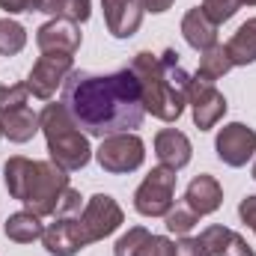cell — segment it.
<instances>
[{
  "mask_svg": "<svg viewBox=\"0 0 256 256\" xmlns=\"http://www.w3.org/2000/svg\"><path fill=\"white\" fill-rule=\"evenodd\" d=\"M42 244L51 256H74L90 244V238L80 226V218H57L51 226H45Z\"/></svg>",
  "mask_w": 256,
  "mask_h": 256,
  "instance_id": "obj_11",
  "label": "cell"
},
{
  "mask_svg": "<svg viewBox=\"0 0 256 256\" xmlns=\"http://www.w3.org/2000/svg\"><path fill=\"white\" fill-rule=\"evenodd\" d=\"M96 158H98L102 170H108L114 176H122V173H134V170L143 167L146 146H143V140L134 131H128V134H110L96 149Z\"/></svg>",
  "mask_w": 256,
  "mask_h": 256,
  "instance_id": "obj_5",
  "label": "cell"
},
{
  "mask_svg": "<svg viewBox=\"0 0 256 256\" xmlns=\"http://www.w3.org/2000/svg\"><path fill=\"white\" fill-rule=\"evenodd\" d=\"M254 179H256V164H254Z\"/></svg>",
  "mask_w": 256,
  "mask_h": 256,
  "instance_id": "obj_37",
  "label": "cell"
},
{
  "mask_svg": "<svg viewBox=\"0 0 256 256\" xmlns=\"http://www.w3.org/2000/svg\"><path fill=\"white\" fill-rule=\"evenodd\" d=\"M27 102H30V90H27V84H6V86H0V114L9 110V108L27 104Z\"/></svg>",
  "mask_w": 256,
  "mask_h": 256,
  "instance_id": "obj_27",
  "label": "cell"
},
{
  "mask_svg": "<svg viewBox=\"0 0 256 256\" xmlns=\"http://www.w3.org/2000/svg\"><path fill=\"white\" fill-rule=\"evenodd\" d=\"M63 104L86 137H110L140 128L146 108L143 90L131 68L114 74L72 72L63 84Z\"/></svg>",
  "mask_w": 256,
  "mask_h": 256,
  "instance_id": "obj_1",
  "label": "cell"
},
{
  "mask_svg": "<svg viewBox=\"0 0 256 256\" xmlns=\"http://www.w3.org/2000/svg\"><path fill=\"white\" fill-rule=\"evenodd\" d=\"M176 256H208V250H206V244H202L200 238L182 236V238L176 242Z\"/></svg>",
  "mask_w": 256,
  "mask_h": 256,
  "instance_id": "obj_31",
  "label": "cell"
},
{
  "mask_svg": "<svg viewBox=\"0 0 256 256\" xmlns=\"http://www.w3.org/2000/svg\"><path fill=\"white\" fill-rule=\"evenodd\" d=\"M200 242L206 244L208 256H256L254 248L230 226H208L202 230Z\"/></svg>",
  "mask_w": 256,
  "mask_h": 256,
  "instance_id": "obj_17",
  "label": "cell"
},
{
  "mask_svg": "<svg viewBox=\"0 0 256 256\" xmlns=\"http://www.w3.org/2000/svg\"><path fill=\"white\" fill-rule=\"evenodd\" d=\"M128 68L140 80L146 114H152L161 122H176L188 104V90L194 80L182 68L179 54L173 48H167L161 57H155L152 51H140Z\"/></svg>",
  "mask_w": 256,
  "mask_h": 256,
  "instance_id": "obj_2",
  "label": "cell"
},
{
  "mask_svg": "<svg viewBox=\"0 0 256 256\" xmlns=\"http://www.w3.org/2000/svg\"><path fill=\"white\" fill-rule=\"evenodd\" d=\"M149 238H152V232H149V230L134 226V230H128L126 236L116 242L114 256H140V250L146 248V242H149Z\"/></svg>",
  "mask_w": 256,
  "mask_h": 256,
  "instance_id": "obj_25",
  "label": "cell"
},
{
  "mask_svg": "<svg viewBox=\"0 0 256 256\" xmlns=\"http://www.w3.org/2000/svg\"><path fill=\"white\" fill-rule=\"evenodd\" d=\"M24 45H27V30L12 18H0V54L15 57L24 51Z\"/></svg>",
  "mask_w": 256,
  "mask_h": 256,
  "instance_id": "obj_23",
  "label": "cell"
},
{
  "mask_svg": "<svg viewBox=\"0 0 256 256\" xmlns=\"http://www.w3.org/2000/svg\"><path fill=\"white\" fill-rule=\"evenodd\" d=\"M0 126H3V137H9L12 143H27L36 137L39 128V114L30 110V104H18L0 114Z\"/></svg>",
  "mask_w": 256,
  "mask_h": 256,
  "instance_id": "obj_18",
  "label": "cell"
},
{
  "mask_svg": "<svg viewBox=\"0 0 256 256\" xmlns=\"http://www.w3.org/2000/svg\"><path fill=\"white\" fill-rule=\"evenodd\" d=\"M39 0H0V9L6 15H18V12H36Z\"/></svg>",
  "mask_w": 256,
  "mask_h": 256,
  "instance_id": "obj_32",
  "label": "cell"
},
{
  "mask_svg": "<svg viewBox=\"0 0 256 256\" xmlns=\"http://www.w3.org/2000/svg\"><path fill=\"white\" fill-rule=\"evenodd\" d=\"M238 9H242V3H238V0H202V12H206L214 24L230 21Z\"/></svg>",
  "mask_w": 256,
  "mask_h": 256,
  "instance_id": "obj_26",
  "label": "cell"
},
{
  "mask_svg": "<svg viewBox=\"0 0 256 256\" xmlns=\"http://www.w3.org/2000/svg\"><path fill=\"white\" fill-rule=\"evenodd\" d=\"M242 6H256V0H238Z\"/></svg>",
  "mask_w": 256,
  "mask_h": 256,
  "instance_id": "obj_36",
  "label": "cell"
},
{
  "mask_svg": "<svg viewBox=\"0 0 256 256\" xmlns=\"http://www.w3.org/2000/svg\"><path fill=\"white\" fill-rule=\"evenodd\" d=\"M226 54H230L232 66L256 63V18L244 21V24L236 30V36L226 42Z\"/></svg>",
  "mask_w": 256,
  "mask_h": 256,
  "instance_id": "obj_20",
  "label": "cell"
},
{
  "mask_svg": "<svg viewBox=\"0 0 256 256\" xmlns=\"http://www.w3.org/2000/svg\"><path fill=\"white\" fill-rule=\"evenodd\" d=\"M60 3L63 0H39V6H36V12H45V15H60Z\"/></svg>",
  "mask_w": 256,
  "mask_h": 256,
  "instance_id": "obj_35",
  "label": "cell"
},
{
  "mask_svg": "<svg viewBox=\"0 0 256 256\" xmlns=\"http://www.w3.org/2000/svg\"><path fill=\"white\" fill-rule=\"evenodd\" d=\"M140 3V9L143 12H152V15H161V12H167L176 0H137Z\"/></svg>",
  "mask_w": 256,
  "mask_h": 256,
  "instance_id": "obj_34",
  "label": "cell"
},
{
  "mask_svg": "<svg viewBox=\"0 0 256 256\" xmlns=\"http://www.w3.org/2000/svg\"><path fill=\"white\" fill-rule=\"evenodd\" d=\"M66 188H68V176H66L63 167H57L54 161H36L33 179H30L27 194H24L27 212L39 214V218H54Z\"/></svg>",
  "mask_w": 256,
  "mask_h": 256,
  "instance_id": "obj_4",
  "label": "cell"
},
{
  "mask_svg": "<svg viewBox=\"0 0 256 256\" xmlns=\"http://www.w3.org/2000/svg\"><path fill=\"white\" fill-rule=\"evenodd\" d=\"M196 224H200V214H194L188 206H176V208L167 212V232H173L179 238L188 236Z\"/></svg>",
  "mask_w": 256,
  "mask_h": 256,
  "instance_id": "obj_24",
  "label": "cell"
},
{
  "mask_svg": "<svg viewBox=\"0 0 256 256\" xmlns=\"http://www.w3.org/2000/svg\"><path fill=\"white\" fill-rule=\"evenodd\" d=\"M214 149L226 167H244L256 155V131L248 128L244 122H230L218 131Z\"/></svg>",
  "mask_w": 256,
  "mask_h": 256,
  "instance_id": "obj_10",
  "label": "cell"
},
{
  "mask_svg": "<svg viewBox=\"0 0 256 256\" xmlns=\"http://www.w3.org/2000/svg\"><path fill=\"white\" fill-rule=\"evenodd\" d=\"M218 27H220V24H214V21L202 12V6L191 9V12L182 18V36H185V42L191 45L194 51H200V54L218 45Z\"/></svg>",
  "mask_w": 256,
  "mask_h": 256,
  "instance_id": "obj_16",
  "label": "cell"
},
{
  "mask_svg": "<svg viewBox=\"0 0 256 256\" xmlns=\"http://www.w3.org/2000/svg\"><path fill=\"white\" fill-rule=\"evenodd\" d=\"M220 202H224V188H220V182L214 179V176H196L191 185H188V191H185V206L191 208L194 214H200V218H206V214H214L218 208H220Z\"/></svg>",
  "mask_w": 256,
  "mask_h": 256,
  "instance_id": "obj_15",
  "label": "cell"
},
{
  "mask_svg": "<svg viewBox=\"0 0 256 256\" xmlns=\"http://www.w3.org/2000/svg\"><path fill=\"white\" fill-rule=\"evenodd\" d=\"M122 220H126V214H122L120 202H116L114 196H108V194L90 196V202H86L84 212H80V226H84L90 244H92V242H102V238H108V236H114V232L122 226Z\"/></svg>",
  "mask_w": 256,
  "mask_h": 256,
  "instance_id": "obj_8",
  "label": "cell"
},
{
  "mask_svg": "<svg viewBox=\"0 0 256 256\" xmlns=\"http://www.w3.org/2000/svg\"><path fill=\"white\" fill-rule=\"evenodd\" d=\"M140 256H176V244L164 236H152L146 242V248L140 250Z\"/></svg>",
  "mask_w": 256,
  "mask_h": 256,
  "instance_id": "obj_30",
  "label": "cell"
},
{
  "mask_svg": "<svg viewBox=\"0 0 256 256\" xmlns=\"http://www.w3.org/2000/svg\"><path fill=\"white\" fill-rule=\"evenodd\" d=\"M36 45L42 54H72L80 48V27L74 21L54 18L36 30Z\"/></svg>",
  "mask_w": 256,
  "mask_h": 256,
  "instance_id": "obj_12",
  "label": "cell"
},
{
  "mask_svg": "<svg viewBox=\"0 0 256 256\" xmlns=\"http://www.w3.org/2000/svg\"><path fill=\"white\" fill-rule=\"evenodd\" d=\"M6 238L15 242V244H33L42 238L45 226H42V218L33 214V212H15L6 218V226H3Z\"/></svg>",
  "mask_w": 256,
  "mask_h": 256,
  "instance_id": "obj_19",
  "label": "cell"
},
{
  "mask_svg": "<svg viewBox=\"0 0 256 256\" xmlns=\"http://www.w3.org/2000/svg\"><path fill=\"white\" fill-rule=\"evenodd\" d=\"M39 128L48 140V155L57 167H63L66 173H74L90 164V158H92L90 137L78 128V122L72 120L63 102L45 104V110L39 114Z\"/></svg>",
  "mask_w": 256,
  "mask_h": 256,
  "instance_id": "obj_3",
  "label": "cell"
},
{
  "mask_svg": "<svg viewBox=\"0 0 256 256\" xmlns=\"http://www.w3.org/2000/svg\"><path fill=\"white\" fill-rule=\"evenodd\" d=\"M33 167H36V161H30V158H24V155H15V158L6 161L3 179H6V191H9L12 200L24 202L27 185H30V179H33Z\"/></svg>",
  "mask_w": 256,
  "mask_h": 256,
  "instance_id": "obj_21",
  "label": "cell"
},
{
  "mask_svg": "<svg viewBox=\"0 0 256 256\" xmlns=\"http://www.w3.org/2000/svg\"><path fill=\"white\" fill-rule=\"evenodd\" d=\"M230 68H232V60H230L226 48H224V45H214V48H208V51H202V54H200L196 78H200V80L214 84V80H220Z\"/></svg>",
  "mask_w": 256,
  "mask_h": 256,
  "instance_id": "obj_22",
  "label": "cell"
},
{
  "mask_svg": "<svg viewBox=\"0 0 256 256\" xmlns=\"http://www.w3.org/2000/svg\"><path fill=\"white\" fill-rule=\"evenodd\" d=\"M155 155H158L161 167H170V170L188 167V164H191V155H194L188 134H182V131H176V128L158 131V137H155Z\"/></svg>",
  "mask_w": 256,
  "mask_h": 256,
  "instance_id": "obj_14",
  "label": "cell"
},
{
  "mask_svg": "<svg viewBox=\"0 0 256 256\" xmlns=\"http://www.w3.org/2000/svg\"><path fill=\"white\" fill-rule=\"evenodd\" d=\"M188 104H191V114H194V126L200 128V131H212V128L226 116V108H230L226 98H224V92H218L214 84L200 80V78L191 80Z\"/></svg>",
  "mask_w": 256,
  "mask_h": 256,
  "instance_id": "obj_9",
  "label": "cell"
},
{
  "mask_svg": "<svg viewBox=\"0 0 256 256\" xmlns=\"http://www.w3.org/2000/svg\"><path fill=\"white\" fill-rule=\"evenodd\" d=\"M104 21L114 39H131L143 24V9L137 0H102Z\"/></svg>",
  "mask_w": 256,
  "mask_h": 256,
  "instance_id": "obj_13",
  "label": "cell"
},
{
  "mask_svg": "<svg viewBox=\"0 0 256 256\" xmlns=\"http://www.w3.org/2000/svg\"><path fill=\"white\" fill-rule=\"evenodd\" d=\"M238 214H242V220H244V224L256 232V194H250V196H244V200H242Z\"/></svg>",
  "mask_w": 256,
  "mask_h": 256,
  "instance_id": "obj_33",
  "label": "cell"
},
{
  "mask_svg": "<svg viewBox=\"0 0 256 256\" xmlns=\"http://www.w3.org/2000/svg\"><path fill=\"white\" fill-rule=\"evenodd\" d=\"M72 72H74V57L72 54H42L33 63V68H30V74H27L24 84H27L30 96L48 102L57 92V86L66 84V78Z\"/></svg>",
  "mask_w": 256,
  "mask_h": 256,
  "instance_id": "obj_7",
  "label": "cell"
},
{
  "mask_svg": "<svg viewBox=\"0 0 256 256\" xmlns=\"http://www.w3.org/2000/svg\"><path fill=\"white\" fill-rule=\"evenodd\" d=\"M78 214H80V194L68 185L63 194V200H60V206H57V214L54 218H78Z\"/></svg>",
  "mask_w": 256,
  "mask_h": 256,
  "instance_id": "obj_29",
  "label": "cell"
},
{
  "mask_svg": "<svg viewBox=\"0 0 256 256\" xmlns=\"http://www.w3.org/2000/svg\"><path fill=\"white\" fill-rule=\"evenodd\" d=\"M176 170L170 167H155L143 185L134 194V208L143 218H167V212L173 208V196H176Z\"/></svg>",
  "mask_w": 256,
  "mask_h": 256,
  "instance_id": "obj_6",
  "label": "cell"
},
{
  "mask_svg": "<svg viewBox=\"0 0 256 256\" xmlns=\"http://www.w3.org/2000/svg\"><path fill=\"white\" fill-rule=\"evenodd\" d=\"M90 15H92V0H63L57 18L74 21V24H84V21H90Z\"/></svg>",
  "mask_w": 256,
  "mask_h": 256,
  "instance_id": "obj_28",
  "label": "cell"
},
{
  "mask_svg": "<svg viewBox=\"0 0 256 256\" xmlns=\"http://www.w3.org/2000/svg\"><path fill=\"white\" fill-rule=\"evenodd\" d=\"M0 137H3V126H0Z\"/></svg>",
  "mask_w": 256,
  "mask_h": 256,
  "instance_id": "obj_38",
  "label": "cell"
}]
</instances>
